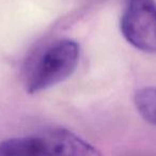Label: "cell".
<instances>
[{
    "label": "cell",
    "instance_id": "obj_4",
    "mask_svg": "<svg viewBox=\"0 0 156 156\" xmlns=\"http://www.w3.org/2000/svg\"><path fill=\"white\" fill-rule=\"evenodd\" d=\"M134 103L141 117L156 125V88L147 87L138 90L135 93Z\"/></svg>",
    "mask_w": 156,
    "mask_h": 156
},
{
    "label": "cell",
    "instance_id": "obj_1",
    "mask_svg": "<svg viewBox=\"0 0 156 156\" xmlns=\"http://www.w3.org/2000/svg\"><path fill=\"white\" fill-rule=\"evenodd\" d=\"M0 156H103V154L66 128L48 127L32 135L1 141Z\"/></svg>",
    "mask_w": 156,
    "mask_h": 156
},
{
    "label": "cell",
    "instance_id": "obj_2",
    "mask_svg": "<svg viewBox=\"0 0 156 156\" xmlns=\"http://www.w3.org/2000/svg\"><path fill=\"white\" fill-rule=\"evenodd\" d=\"M79 57L80 47L76 41L63 39L55 42L37 59L27 81V91L39 93L66 80L75 72Z\"/></svg>",
    "mask_w": 156,
    "mask_h": 156
},
{
    "label": "cell",
    "instance_id": "obj_3",
    "mask_svg": "<svg viewBox=\"0 0 156 156\" xmlns=\"http://www.w3.org/2000/svg\"><path fill=\"white\" fill-rule=\"evenodd\" d=\"M120 29L124 39L138 50L156 52V2L126 0Z\"/></svg>",
    "mask_w": 156,
    "mask_h": 156
}]
</instances>
